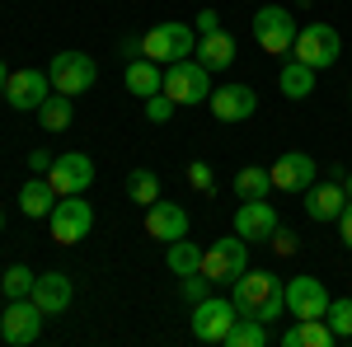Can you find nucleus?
I'll return each mask as SVG.
<instances>
[{
	"mask_svg": "<svg viewBox=\"0 0 352 347\" xmlns=\"http://www.w3.org/2000/svg\"><path fill=\"white\" fill-rule=\"evenodd\" d=\"M230 300H235L240 315H254V320H263V324H277L287 315V291H282V282H277L272 272H254V267L230 282Z\"/></svg>",
	"mask_w": 352,
	"mask_h": 347,
	"instance_id": "obj_1",
	"label": "nucleus"
},
{
	"mask_svg": "<svg viewBox=\"0 0 352 347\" xmlns=\"http://www.w3.org/2000/svg\"><path fill=\"white\" fill-rule=\"evenodd\" d=\"M164 94L179 108H197L212 99V71L197 61V56H184L174 66H164Z\"/></svg>",
	"mask_w": 352,
	"mask_h": 347,
	"instance_id": "obj_2",
	"label": "nucleus"
},
{
	"mask_svg": "<svg viewBox=\"0 0 352 347\" xmlns=\"http://www.w3.org/2000/svg\"><path fill=\"white\" fill-rule=\"evenodd\" d=\"M192 52H197V28L192 24H155L151 33H141V56H151L160 66H174Z\"/></svg>",
	"mask_w": 352,
	"mask_h": 347,
	"instance_id": "obj_3",
	"label": "nucleus"
},
{
	"mask_svg": "<svg viewBox=\"0 0 352 347\" xmlns=\"http://www.w3.org/2000/svg\"><path fill=\"white\" fill-rule=\"evenodd\" d=\"M240 272H249V240L240 235H226L212 249H202V277L212 287H230Z\"/></svg>",
	"mask_w": 352,
	"mask_h": 347,
	"instance_id": "obj_4",
	"label": "nucleus"
},
{
	"mask_svg": "<svg viewBox=\"0 0 352 347\" xmlns=\"http://www.w3.org/2000/svg\"><path fill=\"white\" fill-rule=\"evenodd\" d=\"M296 14L292 10H282V5H263L258 14H254V38H258V47L272 56H292L296 47Z\"/></svg>",
	"mask_w": 352,
	"mask_h": 347,
	"instance_id": "obj_5",
	"label": "nucleus"
},
{
	"mask_svg": "<svg viewBox=\"0 0 352 347\" xmlns=\"http://www.w3.org/2000/svg\"><path fill=\"white\" fill-rule=\"evenodd\" d=\"M338 52H343V38H338V28H329V24H305L296 33V47H292V56L305 61V66H315V71H329L338 61Z\"/></svg>",
	"mask_w": 352,
	"mask_h": 347,
	"instance_id": "obj_6",
	"label": "nucleus"
},
{
	"mask_svg": "<svg viewBox=\"0 0 352 347\" xmlns=\"http://www.w3.org/2000/svg\"><path fill=\"white\" fill-rule=\"evenodd\" d=\"M235 320H240L235 300L207 295V300L192 305V338H202V343H226V333L235 328Z\"/></svg>",
	"mask_w": 352,
	"mask_h": 347,
	"instance_id": "obj_7",
	"label": "nucleus"
},
{
	"mask_svg": "<svg viewBox=\"0 0 352 347\" xmlns=\"http://www.w3.org/2000/svg\"><path fill=\"white\" fill-rule=\"evenodd\" d=\"M43 310H38V300L33 295H19V300H10L5 305V315H0V338L14 347H28L38 343V333H43Z\"/></svg>",
	"mask_w": 352,
	"mask_h": 347,
	"instance_id": "obj_8",
	"label": "nucleus"
},
{
	"mask_svg": "<svg viewBox=\"0 0 352 347\" xmlns=\"http://www.w3.org/2000/svg\"><path fill=\"white\" fill-rule=\"evenodd\" d=\"M94 230V207L85 202V192L76 197H56L52 207V240L56 244H80Z\"/></svg>",
	"mask_w": 352,
	"mask_h": 347,
	"instance_id": "obj_9",
	"label": "nucleus"
},
{
	"mask_svg": "<svg viewBox=\"0 0 352 347\" xmlns=\"http://www.w3.org/2000/svg\"><path fill=\"white\" fill-rule=\"evenodd\" d=\"M52 89L56 94H85V89H94V80H99V66L89 61V52H56L52 56Z\"/></svg>",
	"mask_w": 352,
	"mask_h": 347,
	"instance_id": "obj_10",
	"label": "nucleus"
},
{
	"mask_svg": "<svg viewBox=\"0 0 352 347\" xmlns=\"http://www.w3.org/2000/svg\"><path fill=\"white\" fill-rule=\"evenodd\" d=\"M47 183H52L56 197L89 192V183H94V160H89L85 150H66V155H56L52 169H47Z\"/></svg>",
	"mask_w": 352,
	"mask_h": 347,
	"instance_id": "obj_11",
	"label": "nucleus"
},
{
	"mask_svg": "<svg viewBox=\"0 0 352 347\" xmlns=\"http://www.w3.org/2000/svg\"><path fill=\"white\" fill-rule=\"evenodd\" d=\"M287 315L292 320H324V310H329V291H324V282L320 277H292L287 287Z\"/></svg>",
	"mask_w": 352,
	"mask_h": 347,
	"instance_id": "obj_12",
	"label": "nucleus"
},
{
	"mask_svg": "<svg viewBox=\"0 0 352 347\" xmlns=\"http://www.w3.org/2000/svg\"><path fill=\"white\" fill-rule=\"evenodd\" d=\"M277 225L282 221H277V207H272L268 197H254V202H240L235 207V235L249 240V244H268Z\"/></svg>",
	"mask_w": 352,
	"mask_h": 347,
	"instance_id": "obj_13",
	"label": "nucleus"
},
{
	"mask_svg": "<svg viewBox=\"0 0 352 347\" xmlns=\"http://www.w3.org/2000/svg\"><path fill=\"white\" fill-rule=\"evenodd\" d=\"M47 94H52V76L47 71H14L10 85H5V104L14 113H38Z\"/></svg>",
	"mask_w": 352,
	"mask_h": 347,
	"instance_id": "obj_14",
	"label": "nucleus"
},
{
	"mask_svg": "<svg viewBox=\"0 0 352 347\" xmlns=\"http://www.w3.org/2000/svg\"><path fill=\"white\" fill-rule=\"evenodd\" d=\"M207 108L217 113L221 122H244V117H254V113H258V94H254L249 85H212Z\"/></svg>",
	"mask_w": 352,
	"mask_h": 347,
	"instance_id": "obj_15",
	"label": "nucleus"
},
{
	"mask_svg": "<svg viewBox=\"0 0 352 347\" xmlns=\"http://www.w3.org/2000/svg\"><path fill=\"white\" fill-rule=\"evenodd\" d=\"M146 235L151 240H160V244H174V240H184L188 235V212L179 207V202H151L146 207Z\"/></svg>",
	"mask_w": 352,
	"mask_h": 347,
	"instance_id": "obj_16",
	"label": "nucleus"
},
{
	"mask_svg": "<svg viewBox=\"0 0 352 347\" xmlns=\"http://www.w3.org/2000/svg\"><path fill=\"white\" fill-rule=\"evenodd\" d=\"M310 183H315V160H310L305 150L277 155V164H272V188H277V192H305Z\"/></svg>",
	"mask_w": 352,
	"mask_h": 347,
	"instance_id": "obj_17",
	"label": "nucleus"
},
{
	"mask_svg": "<svg viewBox=\"0 0 352 347\" xmlns=\"http://www.w3.org/2000/svg\"><path fill=\"white\" fill-rule=\"evenodd\" d=\"M348 207V192L338 179H324V183H310L305 188V216L310 221H338Z\"/></svg>",
	"mask_w": 352,
	"mask_h": 347,
	"instance_id": "obj_18",
	"label": "nucleus"
},
{
	"mask_svg": "<svg viewBox=\"0 0 352 347\" xmlns=\"http://www.w3.org/2000/svg\"><path fill=\"white\" fill-rule=\"evenodd\" d=\"M33 300H38L43 315H61V310L76 300V287H71L66 272H43V277L33 282Z\"/></svg>",
	"mask_w": 352,
	"mask_h": 347,
	"instance_id": "obj_19",
	"label": "nucleus"
},
{
	"mask_svg": "<svg viewBox=\"0 0 352 347\" xmlns=\"http://www.w3.org/2000/svg\"><path fill=\"white\" fill-rule=\"evenodd\" d=\"M122 80H127V94L151 99V94H160V89H164V71H160V61H151V56H132Z\"/></svg>",
	"mask_w": 352,
	"mask_h": 347,
	"instance_id": "obj_20",
	"label": "nucleus"
},
{
	"mask_svg": "<svg viewBox=\"0 0 352 347\" xmlns=\"http://www.w3.org/2000/svg\"><path fill=\"white\" fill-rule=\"evenodd\" d=\"M192 56H197L207 71H226V66H235V38H230L226 28H217V33H207V38L197 43Z\"/></svg>",
	"mask_w": 352,
	"mask_h": 347,
	"instance_id": "obj_21",
	"label": "nucleus"
},
{
	"mask_svg": "<svg viewBox=\"0 0 352 347\" xmlns=\"http://www.w3.org/2000/svg\"><path fill=\"white\" fill-rule=\"evenodd\" d=\"M52 207H56V192H52V183H47V174H33L24 188H19V212L24 216H52Z\"/></svg>",
	"mask_w": 352,
	"mask_h": 347,
	"instance_id": "obj_22",
	"label": "nucleus"
},
{
	"mask_svg": "<svg viewBox=\"0 0 352 347\" xmlns=\"http://www.w3.org/2000/svg\"><path fill=\"white\" fill-rule=\"evenodd\" d=\"M333 328L324 320H296L287 333H282V347H333Z\"/></svg>",
	"mask_w": 352,
	"mask_h": 347,
	"instance_id": "obj_23",
	"label": "nucleus"
},
{
	"mask_svg": "<svg viewBox=\"0 0 352 347\" xmlns=\"http://www.w3.org/2000/svg\"><path fill=\"white\" fill-rule=\"evenodd\" d=\"M277 89H282L287 99H296V104H300V99H310V89H315V66H305V61L292 56V61L277 71Z\"/></svg>",
	"mask_w": 352,
	"mask_h": 347,
	"instance_id": "obj_24",
	"label": "nucleus"
},
{
	"mask_svg": "<svg viewBox=\"0 0 352 347\" xmlns=\"http://www.w3.org/2000/svg\"><path fill=\"white\" fill-rule=\"evenodd\" d=\"M164 267L174 272V277H192V272H202V244H192L188 235L174 244H164Z\"/></svg>",
	"mask_w": 352,
	"mask_h": 347,
	"instance_id": "obj_25",
	"label": "nucleus"
},
{
	"mask_svg": "<svg viewBox=\"0 0 352 347\" xmlns=\"http://www.w3.org/2000/svg\"><path fill=\"white\" fill-rule=\"evenodd\" d=\"M268 192H272V169H263V164H244L240 174H235V197H240V202L268 197Z\"/></svg>",
	"mask_w": 352,
	"mask_h": 347,
	"instance_id": "obj_26",
	"label": "nucleus"
},
{
	"mask_svg": "<svg viewBox=\"0 0 352 347\" xmlns=\"http://www.w3.org/2000/svg\"><path fill=\"white\" fill-rule=\"evenodd\" d=\"M38 122H43V132H66V127L76 122L71 94H47V99H43V108H38Z\"/></svg>",
	"mask_w": 352,
	"mask_h": 347,
	"instance_id": "obj_27",
	"label": "nucleus"
},
{
	"mask_svg": "<svg viewBox=\"0 0 352 347\" xmlns=\"http://www.w3.org/2000/svg\"><path fill=\"white\" fill-rule=\"evenodd\" d=\"M268 324L263 320H254V315H240L235 320V328L226 333V347H268Z\"/></svg>",
	"mask_w": 352,
	"mask_h": 347,
	"instance_id": "obj_28",
	"label": "nucleus"
},
{
	"mask_svg": "<svg viewBox=\"0 0 352 347\" xmlns=\"http://www.w3.org/2000/svg\"><path fill=\"white\" fill-rule=\"evenodd\" d=\"M127 197H132L136 207L160 202V174H155V169H132V174H127Z\"/></svg>",
	"mask_w": 352,
	"mask_h": 347,
	"instance_id": "obj_29",
	"label": "nucleus"
},
{
	"mask_svg": "<svg viewBox=\"0 0 352 347\" xmlns=\"http://www.w3.org/2000/svg\"><path fill=\"white\" fill-rule=\"evenodd\" d=\"M33 282H38V272H28L24 263H14L5 277H0V291L10 295V300H19V295H33Z\"/></svg>",
	"mask_w": 352,
	"mask_h": 347,
	"instance_id": "obj_30",
	"label": "nucleus"
},
{
	"mask_svg": "<svg viewBox=\"0 0 352 347\" xmlns=\"http://www.w3.org/2000/svg\"><path fill=\"white\" fill-rule=\"evenodd\" d=\"M324 324L333 328V338H352V295L348 300H329Z\"/></svg>",
	"mask_w": 352,
	"mask_h": 347,
	"instance_id": "obj_31",
	"label": "nucleus"
},
{
	"mask_svg": "<svg viewBox=\"0 0 352 347\" xmlns=\"http://www.w3.org/2000/svg\"><path fill=\"white\" fill-rule=\"evenodd\" d=\"M141 104H146V122H169V117H174V108H179L164 89H160V94H151V99H141Z\"/></svg>",
	"mask_w": 352,
	"mask_h": 347,
	"instance_id": "obj_32",
	"label": "nucleus"
},
{
	"mask_svg": "<svg viewBox=\"0 0 352 347\" xmlns=\"http://www.w3.org/2000/svg\"><path fill=\"white\" fill-rule=\"evenodd\" d=\"M179 291H184V300L197 305V300H207V295H212V282H207L202 272H192V277H179Z\"/></svg>",
	"mask_w": 352,
	"mask_h": 347,
	"instance_id": "obj_33",
	"label": "nucleus"
},
{
	"mask_svg": "<svg viewBox=\"0 0 352 347\" xmlns=\"http://www.w3.org/2000/svg\"><path fill=\"white\" fill-rule=\"evenodd\" d=\"M188 188H197V192H212V188H217V174H212V164H207V160H192L188 164Z\"/></svg>",
	"mask_w": 352,
	"mask_h": 347,
	"instance_id": "obj_34",
	"label": "nucleus"
},
{
	"mask_svg": "<svg viewBox=\"0 0 352 347\" xmlns=\"http://www.w3.org/2000/svg\"><path fill=\"white\" fill-rule=\"evenodd\" d=\"M272 249H277V254H282V258H287V254H296L300 249V240H296V230H287V225H277V230H272Z\"/></svg>",
	"mask_w": 352,
	"mask_h": 347,
	"instance_id": "obj_35",
	"label": "nucleus"
},
{
	"mask_svg": "<svg viewBox=\"0 0 352 347\" xmlns=\"http://www.w3.org/2000/svg\"><path fill=\"white\" fill-rule=\"evenodd\" d=\"M192 28H197V38H207V33H217V28H221V14H217V10H202V14L192 19Z\"/></svg>",
	"mask_w": 352,
	"mask_h": 347,
	"instance_id": "obj_36",
	"label": "nucleus"
},
{
	"mask_svg": "<svg viewBox=\"0 0 352 347\" xmlns=\"http://www.w3.org/2000/svg\"><path fill=\"white\" fill-rule=\"evenodd\" d=\"M28 169H33V174H47V169H52V155H47V150H28Z\"/></svg>",
	"mask_w": 352,
	"mask_h": 347,
	"instance_id": "obj_37",
	"label": "nucleus"
},
{
	"mask_svg": "<svg viewBox=\"0 0 352 347\" xmlns=\"http://www.w3.org/2000/svg\"><path fill=\"white\" fill-rule=\"evenodd\" d=\"M338 235H343V244L352 249V202L343 207V216H338Z\"/></svg>",
	"mask_w": 352,
	"mask_h": 347,
	"instance_id": "obj_38",
	"label": "nucleus"
},
{
	"mask_svg": "<svg viewBox=\"0 0 352 347\" xmlns=\"http://www.w3.org/2000/svg\"><path fill=\"white\" fill-rule=\"evenodd\" d=\"M122 56H127V61L141 56V38H122Z\"/></svg>",
	"mask_w": 352,
	"mask_h": 347,
	"instance_id": "obj_39",
	"label": "nucleus"
},
{
	"mask_svg": "<svg viewBox=\"0 0 352 347\" xmlns=\"http://www.w3.org/2000/svg\"><path fill=\"white\" fill-rule=\"evenodd\" d=\"M5 85H10V66L0 61V99H5Z\"/></svg>",
	"mask_w": 352,
	"mask_h": 347,
	"instance_id": "obj_40",
	"label": "nucleus"
},
{
	"mask_svg": "<svg viewBox=\"0 0 352 347\" xmlns=\"http://www.w3.org/2000/svg\"><path fill=\"white\" fill-rule=\"evenodd\" d=\"M343 192H348V202H352V174H343Z\"/></svg>",
	"mask_w": 352,
	"mask_h": 347,
	"instance_id": "obj_41",
	"label": "nucleus"
},
{
	"mask_svg": "<svg viewBox=\"0 0 352 347\" xmlns=\"http://www.w3.org/2000/svg\"><path fill=\"white\" fill-rule=\"evenodd\" d=\"M0 230H5V212H0Z\"/></svg>",
	"mask_w": 352,
	"mask_h": 347,
	"instance_id": "obj_42",
	"label": "nucleus"
}]
</instances>
